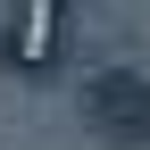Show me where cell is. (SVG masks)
I'll return each mask as SVG.
<instances>
[{
  "label": "cell",
  "instance_id": "obj_1",
  "mask_svg": "<svg viewBox=\"0 0 150 150\" xmlns=\"http://www.w3.org/2000/svg\"><path fill=\"white\" fill-rule=\"evenodd\" d=\"M83 134L100 150H150V75L142 67H100L75 100Z\"/></svg>",
  "mask_w": 150,
  "mask_h": 150
},
{
  "label": "cell",
  "instance_id": "obj_2",
  "mask_svg": "<svg viewBox=\"0 0 150 150\" xmlns=\"http://www.w3.org/2000/svg\"><path fill=\"white\" fill-rule=\"evenodd\" d=\"M8 25H17V33L0 42V59H8V67H50V59H59V42H67V25H59V0H25Z\"/></svg>",
  "mask_w": 150,
  "mask_h": 150
},
{
  "label": "cell",
  "instance_id": "obj_3",
  "mask_svg": "<svg viewBox=\"0 0 150 150\" xmlns=\"http://www.w3.org/2000/svg\"><path fill=\"white\" fill-rule=\"evenodd\" d=\"M59 8H67V0H59Z\"/></svg>",
  "mask_w": 150,
  "mask_h": 150
}]
</instances>
